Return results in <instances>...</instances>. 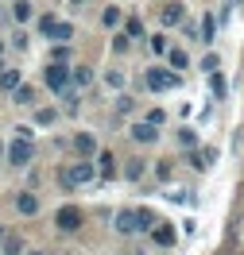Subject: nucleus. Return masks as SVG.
Wrapping results in <instances>:
<instances>
[{
	"mask_svg": "<svg viewBox=\"0 0 244 255\" xmlns=\"http://www.w3.org/2000/svg\"><path fill=\"white\" fill-rule=\"evenodd\" d=\"M116 112H132V97H120V101H116Z\"/></svg>",
	"mask_w": 244,
	"mask_h": 255,
	"instance_id": "nucleus-34",
	"label": "nucleus"
},
{
	"mask_svg": "<svg viewBox=\"0 0 244 255\" xmlns=\"http://www.w3.org/2000/svg\"><path fill=\"white\" fill-rule=\"evenodd\" d=\"M167 62L175 66V70H182V66H190V54H186V50H182V47H175V50H171V54H167Z\"/></svg>",
	"mask_w": 244,
	"mask_h": 255,
	"instance_id": "nucleus-17",
	"label": "nucleus"
},
{
	"mask_svg": "<svg viewBox=\"0 0 244 255\" xmlns=\"http://www.w3.org/2000/svg\"><path fill=\"white\" fill-rule=\"evenodd\" d=\"M35 120H39V124H54V109H39Z\"/></svg>",
	"mask_w": 244,
	"mask_h": 255,
	"instance_id": "nucleus-32",
	"label": "nucleus"
},
{
	"mask_svg": "<svg viewBox=\"0 0 244 255\" xmlns=\"http://www.w3.org/2000/svg\"><path fill=\"white\" fill-rule=\"evenodd\" d=\"M97 174H101V182H113L116 178V155L113 151H101L97 155Z\"/></svg>",
	"mask_w": 244,
	"mask_h": 255,
	"instance_id": "nucleus-9",
	"label": "nucleus"
},
{
	"mask_svg": "<svg viewBox=\"0 0 244 255\" xmlns=\"http://www.w3.org/2000/svg\"><path fill=\"white\" fill-rule=\"evenodd\" d=\"M31 159H35V143L23 139V135H16V139L8 143V162H12V166H27Z\"/></svg>",
	"mask_w": 244,
	"mask_h": 255,
	"instance_id": "nucleus-5",
	"label": "nucleus"
},
{
	"mask_svg": "<svg viewBox=\"0 0 244 255\" xmlns=\"http://www.w3.org/2000/svg\"><path fill=\"white\" fill-rule=\"evenodd\" d=\"M16 209L19 213H23V217H35V213H39V197H35V193H16Z\"/></svg>",
	"mask_w": 244,
	"mask_h": 255,
	"instance_id": "nucleus-10",
	"label": "nucleus"
},
{
	"mask_svg": "<svg viewBox=\"0 0 244 255\" xmlns=\"http://www.w3.org/2000/svg\"><path fill=\"white\" fill-rule=\"evenodd\" d=\"M81 4H85V0H70V8H81Z\"/></svg>",
	"mask_w": 244,
	"mask_h": 255,
	"instance_id": "nucleus-36",
	"label": "nucleus"
},
{
	"mask_svg": "<svg viewBox=\"0 0 244 255\" xmlns=\"http://www.w3.org/2000/svg\"><path fill=\"white\" fill-rule=\"evenodd\" d=\"M221 255H225V252H221Z\"/></svg>",
	"mask_w": 244,
	"mask_h": 255,
	"instance_id": "nucleus-39",
	"label": "nucleus"
},
{
	"mask_svg": "<svg viewBox=\"0 0 244 255\" xmlns=\"http://www.w3.org/2000/svg\"><path fill=\"white\" fill-rule=\"evenodd\" d=\"M27 255H43V252H27Z\"/></svg>",
	"mask_w": 244,
	"mask_h": 255,
	"instance_id": "nucleus-37",
	"label": "nucleus"
},
{
	"mask_svg": "<svg viewBox=\"0 0 244 255\" xmlns=\"http://www.w3.org/2000/svg\"><path fill=\"white\" fill-rule=\"evenodd\" d=\"M151 240H155L159 248H171V244H175V228H171V224H155V228H151Z\"/></svg>",
	"mask_w": 244,
	"mask_h": 255,
	"instance_id": "nucleus-13",
	"label": "nucleus"
},
{
	"mask_svg": "<svg viewBox=\"0 0 244 255\" xmlns=\"http://www.w3.org/2000/svg\"><path fill=\"white\" fill-rule=\"evenodd\" d=\"M159 19L167 23V27L182 23V19H186V4H179V0H163V8H159Z\"/></svg>",
	"mask_w": 244,
	"mask_h": 255,
	"instance_id": "nucleus-7",
	"label": "nucleus"
},
{
	"mask_svg": "<svg viewBox=\"0 0 244 255\" xmlns=\"http://www.w3.org/2000/svg\"><path fill=\"white\" fill-rule=\"evenodd\" d=\"M217 66H221L217 54H206V58H202V70H206V74H217Z\"/></svg>",
	"mask_w": 244,
	"mask_h": 255,
	"instance_id": "nucleus-25",
	"label": "nucleus"
},
{
	"mask_svg": "<svg viewBox=\"0 0 244 255\" xmlns=\"http://www.w3.org/2000/svg\"><path fill=\"white\" fill-rule=\"evenodd\" d=\"M155 135H159V131H155V124H132V139H136V143H151V139H155Z\"/></svg>",
	"mask_w": 244,
	"mask_h": 255,
	"instance_id": "nucleus-12",
	"label": "nucleus"
},
{
	"mask_svg": "<svg viewBox=\"0 0 244 255\" xmlns=\"http://www.w3.org/2000/svg\"><path fill=\"white\" fill-rule=\"evenodd\" d=\"M19 85H23L19 70H0V89H4V93H16Z\"/></svg>",
	"mask_w": 244,
	"mask_h": 255,
	"instance_id": "nucleus-11",
	"label": "nucleus"
},
{
	"mask_svg": "<svg viewBox=\"0 0 244 255\" xmlns=\"http://www.w3.org/2000/svg\"><path fill=\"white\" fill-rule=\"evenodd\" d=\"M163 120H167V116H163V109H151V112H147V124H155V128H159Z\"/></svg>",
	"mask_w": 244,
	"mask_h": 255,
	"instance_id": "nucleus-33",
	"label": "nucleus"
},
{
	"mask_svg": "<svg viewBox=\"0 0 244 255\" xmlns=\"http://www.w3.org/2000/svg\"><path fill=\"white\" fill-rule=\"evenodd\" d=\"M66 58H70V50H66V43H58V47H54V58H50V62H66Z\"/></svg>",
	"mask_w": 244,
	"mask_h": 255,
	"instance_id": "nucleus-31",
	"label": "nucleus"
},
{
	"mask_svg": "<svg viewBox=\"0 0 244 255\" xmlns=\"http://www.w3.org/2000/svg\"><path fill=\"white\" fill-rule=\"evenodd\" d=\"M50 39H58V43H70V39H74V23L58 19V27H54V35H50Z\"/></svg>",
	"mask_w": 244,
	"mask_h": 255,
	"instance_id": "nucleus-15",
	"label": "nucleus"
},
{
	"mask_svg": "<svg viewBox=\"0 0 244 255\" xmlns=\"http://www.w3.org/2000/svg\"><path fill=\"white\" fill-rule=\"evenodd\" d=\"M105 81H109L113 89H120V85H124V74H120V70H109V74H105Z\"/></svg>",
	"mask_w": 244,
	"mask_h": 255,
	"instance_id": "nucleus-27",
	"label": "nucleus"
},
{
	"mask_svg": "<svg viewBox=\"0 0 244 255\" xmlns=\"http://www.w3.org/2000/svg\"><path fill=\"white\" fill-rule=\"evenodd\" d=\"M43 81H47L54 93H62V89H70V81H74V66L70 62H50L47 70H43Z\"/></svg>",
	"mask_w": 244,
	"mask_h": 255,
	"instance_id": "nucleus-4",
	"label": "nucleus"
},
{
	"mask_svg": "<svg viewBox=\"0 0 244 255\" xmlns=\"http://www.w3.org/2000/svg\"><path fill=\"white\" fill-rule=\"evenodd\" d=\"M190 162H194L198 170H206V166H213V151H194V155H190Z\"/></svg>",
	"mask_w": 244,
	"mask_h": 255,
	"instance_id": "nucleus-20",
	"label": "nucleus"
},
{
	"mask_svg": "<svg viewBox=\"0 0 244 255\" xmlns=\"http://www.w3.org/2000/svg\"><path fill=\"white\" fill-rule=\"evenodd\" d=\"M113 224H116L120 236H136V232H151V228L159 224V217H155L151 209H120Z\"/></svg>",
	"mask_w": 244,
	"mask_h": 255,
	"instance_id": "nucleus-1",
	"label": "nucleus"
},
{
	"mask_svg": "<svg viewBox=\"0 0 244 255\" xmlns=\"http://www.w3.org/2000/svg\"><path fill=\"white\" fill-rule=\"evenodd\" d=\"M89 81H93V70H89V66H74V85H78V89H85Z\"/></svg>",
	"mask_w": 244,
	"mask_h": 255,
	"instance_id": "nucleus-16",
	"label": "nucleus"
},
{
	"mask_svg": "<svg viewBox=\"0 0 244 255\" xmlns=\"http://www.w3.org/2000/svg\"><path fill=\"white\" fill-rule=\"evenodd\" d=\"M0 159H8V147H4V143H0Z\"/></svg>",
	"mask_w": 244,
	"mask_h": 255,
	"instance_id": "nucleus-35",
	"label": "nucleus"
},
{
	"mask_svg": "<svg viewBox=\"0 0 244 255\" xmlns=\"http://www.w3.org/2000/svg\"><path fill=\"white\" fill-rule=\"evenodd\" d=\"M12 16H16L19 23H27V19L35 16V8H31V4H27V0H16V4H12Z\"/></svg>",
	"mask_w": 244,
	"mask_h": 255,
	"instance_id": "nucleus-14",
	"label": "nucleus"
},
{
	"mask_svg": "<svg viewBox=\"0 0 244 255\" xmlns=\"http://www.w3.org/2000/svg\"><path fill=\"white\" fill-rule=\"evenodd\" d=\"M124 35H132V39H140V35H144V23H140V19L132 16L128 23H124Z\"/></svg>",
	"mask_w": 244,
	"mask_h": 255,
	"instance_id": "nucleus-23",
	"label": "nucleus"
},
{
	"mask_svg": "<svg viewBox=\"0 0 244 255\" xmlns=\"http://www.w3.org/2000/svg\"><path fill=\"white\" fill-rule=\"evenodd\" d=\"M124 178L140 182V178H144V159H128V166H124Z\"/></svg>",
	"mask_w": 244,
	"mask_h": 255,
	"instance_id": "nucleus-18",
	"label": "nucleus"
},
{
	"mask_svg": "<svg viewBox=\"0 0 244 255\" xmlns=\"http://www.w3.org/2000/svg\"><path fill=\"white\" fill-rule=\"evenodd\" d=\"M4 255H19V244H16V236H8V232H4Z\"/></svg>",
	"mask_w": 244,
	"mask_h": 255,
	"instance_id": "nucleus-28",
	"label": "nucleus"
},
{
	"mask_svg": "<svg viewBox=\"0 0 244 255\" xmlns=\"http://www.w3.org/2000/svg\"><path fill=\"white\" fill-rule=\"evenodd\" d=\"M213 35H217V19H213V16H206V19H202V39L210 43Z\"/></svg>",
	"mask_w": 244,
	"mask_h": 255,
	"instance_id": "nucleus-21",
	"label": "nucleus"
},
{
	"mask_svg": "<svg viewBox=\"0 0 244 255\" xmlns=\"http://www.w3.org/2000/svg\"><path fill=\"white\" fill-rule=\"evenodd\" d=\"M147 89L151 93H171V89H179V70H167V66H151L144 74Z\"/></svg>",
	"mask_w": 244,
	"mask_h": 255,
	"instance_id": "nucleus-3",
	"label": "nucleus"
},
{
	"mask_svg": "<svg viewBox=\"0 0 244 255\" xmlns=\"http://www.w3.org/2000/svg\"><path fill=\"white\" fill-rule=\"evenodd\" d=\"M93 178H101L97 170H93V162H89V159H78V162H70V166L62 170V186L78 190V186H89Z\"/></svg>",
	"mask_w": 244,
	"mask_h": 255,
	"instance_id": "nucleus-2",
	"label": "nucleus"
},
{
	"mask_svg": "<svg viewBox=\"0 0 244 255\" xmlns=\"http://www.w3.org/2000/svg\"><path fill=\"white\" fill-rule=\"evenodd\" d=\"M210 85H213V97H225V78L221 74H210Z\"/></svg>",
	"mask_w": 244,
	"mask_h": 255,
	"instance_id": "nucleus-26",
	"label": "nucleus"
},
{
	"mask_svg": "<svg viewBox=\"0 0 244 255\" xmlns=\"http://www.w3.org/2000/svg\"><path fill=\"white\" fill-rule=\"evenodd\" d=\"M179 143L182 147H194V131H190V128H182V131H179Z\"/></svg>",
	"mask_w": 244,
	"mask_h": 255,
	"instance_id": "nucleus-30",
	"label": "nucleus"
},
{
	"mask_svg": "<svg viewBox=\"0 0 244 255\" xmlns=\"http://www.w3.org/2000/svg\"><path fill=\"white\" fill-rule=\"evenodd\" d=\"M101 23H105V27H116V23H120V8H105Z\"/></svg>",
	"mask_w": 244,
	"mask_h": 255,
	"instance_id": "nucleus-22",
	"label": "nucleus"
},
{
	"mask_svg": "<svg viewBox=\"0 0 244 255\" xmlns=\"http://www.w3.org/2000/svg\"><path fill=\"white\" fill-rule=\"evenodd\" d=\"M81 221H85V217H81V209H78V205H62L58 213H54V224H58L62 232H78Z\"/></svg>",
	"mask_w": 244,
	"mask_h": 255,
	"instance_id": "nucleus-6",
	"label": "nucleus"
},
{
	"mask_svg": "<svg viewBox=\"0 0 244 255\" xmlns=\"http://www.w3.org/2000/svg\"><path fill=\"white\" fill-rule=\"evenodd\" d=\"M54 27H58V19H54V16H39V31H43V35H54Z\"/></svg>",
	"mask_w": 244,
	"mask_h": 255,
	"instance_id": "nucleus-24",
	"label": "nucleus"
},
{
	"mask_svg": "<svg viewBox=\"0 0 244 255\" xmlns=\"http://www.w3.org/2000/svg\"><path fill=\"white\" fill-rule=\"evenodd\" d=\"M12 101H16V105H31V101H35V89H31V85H19L16 93H12Z\"/></svg>",
	"mask_w": 244,
	"mask_h": 255,
	"instance_id": "nucleus-19",
	"label": "nucleus"
},
{
	"mask_svg": "<svg viewBox=\"0 0 244 255\" xmlns=\"http://www.w3.org/2000/svg\"><path fill=\"white\" fill-rule=\"evenodd\" d=\"M128 39H132V35H116V39H113V50H116V54H124V50H128Z\"/></svg>",
	"mask_w": 244,
	"mask_h": 255,
	"instance_id": "nucleus-29",
	"label": "nucleus"
},
{
	"mask_svg": "<svg viewBox=\"0 0 244 255\" xmlns=\"http://www.w3.org/2000/svg\"><path fill=\"white\" fill-rule=\"evenodd\" d=\"M0 54H4V43H0Z\"/></svg>",
	"mask_w": 244,
	"mask_h": 255,
	"instance_id": "nucleus-38",
	"label": "nucleus"
},
{
	"mask_svg": "<svg viewBox=\"0 0 244 255\" xmlns=\"http://www.w3.org/2000/svg\"><path fill=\"white\" fill-rule=\"evenodd\" d=\"M74 151H78L81 159H97V155H101V151H97V139H93L89 131H78V135H74Z\"/></svg>",
	"mask_w": 244,
	"mask_h": 255,
	"instance_id": "nucleus-8",
	"label": "nucleus"
}]
</instances>
